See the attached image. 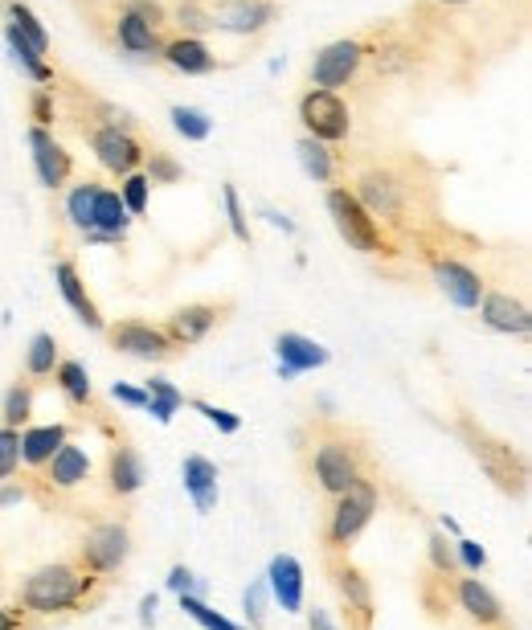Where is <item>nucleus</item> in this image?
I'll list each match as a JSON object with an SVG mask.
<instances>
[{"instance_id": "nucleus-32", "label": "nucleus", "mask_w": 532, "mask_h": 630, "mask_svg": "<svg viewBox=\"0 0 532 630\" xmlns=\"http://www.w3.org/2000/svg\"><path fill=\"white\" fill-rule=\"evenodd\" d=\"M95 197H99V180H82L66 193V217L74 230H91V217H95Z\"/></svg>"}, {"instance_id": "nucleus-39", "label": "nucleus", "mask_w": 532, "mask_h": 630, "mask_svg": "<svg viewBox=\"0 0 532 630\" xmlns=\"http://www.w3.org/2000/svg\"><path fill=\"white\" fill-rule=\"evenodd\" d=\"M148 193H152V180L144 172H127L123 185H119V201L131 217H144L148 213Z\"/></svg>"}, {"instance_id": "nucleus-28", "label": "nucleus", "mask_w": 532, "mask_h": 630, "mask_svg": "<svg viewBox=\"0 0 532 630\" xmlns=\"http://www.w3.org/2000/svg\"><path fill=\"white\" fill-rule=\"evenodd\" d=\"M127 225H131V213L123 209L119 201V189H103L99 185V197H95V217H91V230L86 234H107V238H127Z\"/></svg>"}, {"instance_id": "nucleus-12", "label": "nucleus", "mask_w": 532, "mask_h": 630, "mask_svg": "<svg viewBox=\"0 0 532 630\" xmlns=\"http://www.w3.org/2000/svg\"><path fill=\"white\" fill-rule=\"evenodd\" d=\"M430 270H434V283H438V291L447 295L455 307H463V311H475L479 307V299L487 295L483 291V279H479V270H471L467 262H459V258H442V254H434L430 258Z\"/></svg>"}, {"instance_id": "nucleus-36", "label": "nucleus", "mask_w": 532, "mask_h": 630, "mask_svg": "<svg viewBox=\"0 0 532 630\" xmlns=\"http://www.w3.org/2000/svg\"><path fill=\"white\" fill-rule=\"evenodd\" d=\"M29 414H33V385H29V381H17V385L5 393V401H0V418H5L9 430H21V426L29 422Z\"/></svg>"}, {"instance_id": "nucleus-24", "label": "nucleus", "mask_w": 532, "mask_h": 630, "mask_svg": "<svg viewBox=\"0 0 532 630\" xmlns=\"http://www.w3.org/2000/svg\"><path fill=\"white\" fill-rule=\"evenodd\" d=\"M160 58L172 66V70H181V74H209L217 66V54L209 50V45L201 37H172L160 45Z\"/></svg>"}, {"instance_id": "nucleus-8", "label": "nucleus", "mask_w": 532, "mask_h": 630, "mask_svg": "<svg viewBox=\"0 0 532 630\" xmlns=\"http://www.w3.org/2000/svg\"><path fill=\"white\" fill-rule=\"evenodd\" d=\"M365 41L361 37H340V41H328L324 50L312 58V86L316 90H336L348 86L352 78H357L361 62H365Z\"/></svg>"}, {"instance_id": "nucleus-27", "label": "nucleus", "mask_w": 532, "mask_h": 630, "mask_svg": "<svg viewBox=\"0 0 532 630\" xmlns=\"http://www.w3.org/2000/svg\"><path fill=\"white\" fill-rule=\"evenodd\" d=\"M62 442H70V430H66L62 422H54V426H29V430L21 434V463L46 467V463L58 455Z\"/></svg>"}, {"instance_id": "nucleus-15", "label": "nucleus", "mask_w": 532, "mask_h": 630, "mask_svg": "<svg viewBox=\"0 0 532 630\" xmlns=\"http://www.w3.org/2000/svg\"><path fill=\"white\" fill-rule=\"evenodd\" d=\"M221 315H226V303H185L172 311L164 332L176 348H189V344H201L221 324Z\"/></svg>"}, {"instance_id": "nucleus-37", "label": "nucleus", "mask_w": 532, "mask_h": 630, "mask_svg": "<svg viewBox=\"0 0 532 630\" xmlns=\"http://www.w3.org/2000/svg\"><path fill=\"white\" fill-rule=\"evenodd\" d=\"M168 119H172V127L181 131L185 140H193V144H201V140H209V135H213V119H209L201 107H172Z\"/></svg>"}, {"instance_id": "nucleus-31", "label": "nucleus", "mask_w": 532, "mask_h": 630, "mask_svg": "<svg viewBox=\"0 0 532 630\" xmlns=\"http://www.w3.org/2000/svg\"><path fill=\"white\" fill-rule=\"evenodd\" d=\"M144 393H148V405H144V410H152V418H156L160 426H168V422H172V414L185 405V393L176 389L172 381H164V377H152Z\"/></svg>"}, {"instance_id": "nucleus-25", "label": "nucleus", "mask_w": 532, "mask_h": 630, "mask_svg": "<svg viewBox=\"0 0 532 630\" xmlns=\"http://www.w3.org/2000/svg\"><path fill=\"white\" fill-rule=\"evenodd\" d=\"M181 483L189 491V500L197 512H213L217 508V463L205 455H189L181 463Z\"/></svg>"}, {"instance_id": "nucleus-56", "label": "nucleus", "mask_w": 532, "mask_h": 630, "mask_svg": "<svg viewBox=\"0 0 532 630\" xmlns=\"http://www.w3.org/2000/svg\"><path fill=\"white\" fill-rule=\"evenodd\" d=\"M442 532H451V536H459V524H455L451 516H442Z\"/></svg>"}, {"instance_id": "nucleus-57", "label": "nucleus", "mask_w": 532, "mask_h": 630, "mask_svg": "<svg viewBox=\"0 0 532 630\" xmlns=\"http://www.w3.org/2000/svg\"><path fill=\"white\" fill-rule=\"evenodd\" d=\"M434 5H447V9H459V5H471V0H434Z\"/></svg>"}, {"instance_id": "nucleus-51", "label": "nucleus", "mask_w": 532, "mask_h": 630, "mask_svg": "<svg viewBox=\"0 0 532 630\" xmlns=\"http://www.w3.org/2000/svg\"><path fill=\"white\" fill-rule=\"evenodd\" d=\"M111 397H115V401H123V405H131V410H144V405H148V393H144V389L123 385V381H115V385H111Z\"/></svg>"}, {"instance_id": "nucleus-38", "label": "nucleus", "mask_w": 532, "mask_h": 630, "mask_svg": "<svg viewBox=\"0 0 532 630\" xmlns=\"http://www.w3.org/2000/svg\"><path fill=\"white\" fill-rule=\"evenodd\" d=\"M181 610H185L197 626H205V630H242L234 618H226L221 610H213L205 598H193V594H181Z\"/></svg>"}, {"instance_id": "nucleus-5", "label": "nucleus", "mask_w": 532, "mask_h": 630, "mask_svg": "<svg viewBox=\"0 0 532 630\" xmlns=\"http://www.w3.org/2000/svg\"><path fill=\"white\" fill-rule=\"evenodd\" d=\"M131 557V532L123 520H107V524H95L91 532L82 536L78 545V565L95 577H111L127 565Z\"/></svg>"}, {"instance_id": "nucleus-50", "label": "nucleus", "mask_w": 532, "mask_h": 630, "mask_svg": "<svg viewBox=\"0 0 532 630\" xmlns=\"http://www.w3.org/2000/svg\"><path fill=\"white\" fill-rule=\"evenodd\" d=\"M29 111H33V127H50L54 123V99H50L46 86H41L37 95L29 99Z\"/></svg>"}, {"instance_id": "nucleus-29", "label": "nucleus", "mask_w": 532, "mask_h": 630, "mask_svg": "<svg viewBox=\"0 0 532 630\" xmlns=\"http://www.w3.org/2000/svg\"><path fill=\"white\" fill-rule=\"evenodd\" d=\"M5 45H9L13 62H17V66H21V70H25L33 82H41V86L50 90V82H54V70L46 66V58H41V54L33 50V45H29V41H25V37H21L13 25H9V21H5Z\"/></svg>"}, {"instance_id": "nucleus-30", "label": "nucleus", "mask_w": 532, "mask_h": 630, "mask_svg": "<svg viewBox=\"0 0 532 630\" xmlns=\"http://www.w3.org/2000/svg\"><path fill=\"white\" fill-rule=\"evenodd\" d=\"M9 25L33 45V50L41 54V58H46L50 54V33H46V25H41L37 21V13L25 5V0H9Z\"/></svg>"}, {"instance_id": "nucleus-17", "label": "nucleus", "mask_w": 532, "mask_h": 630, "mask_svg": "<svg viewBox=\"0 0 532 630\" xmlns=\"http://www.w3.org/2000/svg\"><path fill=\"white\" fill-rule=\"evenodd\" d=\"M479 320L492 328V332H504V336H528L532 328V311L524 299H512L508 291H492L479 299Z\"/></svg>"}, {"instance_id": "nucleus-6", "label": "nucleus", "mask_w": 532, "mask_h": 630, "mask_svg": "<svg viewBox=\"0 0 532 630\" xmlns=\"http://www.w3.org/2000/svg\"><path fill=\"white\" fill-rule=\"evenodd\" d=\"M365 471H361V450L352 446L348 438L332 434V438H320L316 442V455H312V479L324 495H336L348 487V483H357Z\"/></svg>"}, {"instance_id": "nucleus-43", "label": "nucleus", "mask_w": 532, "mask_h": 630, "mask_svg": "<svg viewBox=\"0 0 532 630\" xmlns=\"http://www.w3.org/2000/svg\"><path fill=\"white\" fill-rule=\"evenodd\" d=\"M197 414H205V422H213L221 434H238L242 430V418L238 414H230V410H221V405H213V401H201V397H193L189 401Z\"/></svg>"}, {"instance_id": "nucleus-26", "label": "nucleus", "mask_w": 532, "mask_h": 630, "mask_svg": "<svg viewBox=\"0 0 532 630\" xmlns=\"http://www.w3.org/2000/svg\"><path fill=\"white\" fill-rule=\"evenodd\" d=\"M115 41H119V50L136 54V58H156V54H160V29H152L148 21H140L131 9L119 13V21H115Z\"/></svg>"}, {"instance_id": "nucleus-34", "label": "nucleus", "mask_w": 532, "mask_h": 630, "mask_svg": "<svg viewBox=\"0 0 532 630\" xmlns=\"http://www.w3.org/2000/svg\"><path fill=\"white\" fill-rule=\"evenodd\" d=\"M295 152H299V164H303V172L312 176V180H320V185H328L332 180V152H328V144H320V140H312V135H303V140L295 144Z\"/></svg>"}, {"instance_id": "nucleus-33", "label": "nucleus", "mask_w": 532, "mask_h": 630, "mask_svg": "<svg viewBox=\"0 0 532 630\" xmlns=\"http://www.w3.org/2000/svg\"><path fill=\"white\" fill-rule=\"evenodd\" d=\"M58 340L50 336V332H37L33 340H29V352H25V373L29 377H54V369H58Z\"/></svg>"}, {"instance_id": "nucleus-18", "label": "nucleus", "mask_w": 532, "mask_h": 630, "mask_svg": "<svg viewBox=\"0 0 532 630\" xmlns=\"http://www.w3.org/2000/svg\"><path fill=\"white\" fill-rule=\"evenodd\" d=\"M41 479H46V487H54V491H74L91 479V455L74 442H62L58 455L41 467Z\"/></svg>"}, {"instance_id": "nucleus-40", "label": "nucleus", "mask_w": 532, "mask_h": 630, "mask_svg": "<svg viewBox=\"0 0 532 630\" xmlns=\"http://www.w3.org/2000/svg\"><path fill=\"white\" fill-rule=\"evenodd\" d=\"M172 21L185 29V37H201L205 29H213V21H209V9L201 5V0H181V5L172 9Z\"/></svg>"}, {"instance_id": "nucleus-11", "label": "nucleus", "mask_w": 532, "mask_h": 630, "mask_svg": "<svg viewBox=\"0 0 532 630\" xmlns=\"http://www.w3.org/2000/svg\"><path fill=\"white\" fill-rule=\"evenodd\" d=\"M91 148H95V160L111 172V176H127V172H140L144 164V148L131 131L123 127H95L91 131Z\"/></svg>"}, {"instance_id": "nucleus-22", "label": "nucleus", "mask_w": 532, "mask_h": 630, "mask_svg": "<svg viewBox=\"0 0 532 630\" xmlns=\"http://www.w3.org/2000/svg\"><path fill=\"white\" fill-rule=\"evenodd\" d=\"M455 602H459V610H463L471 622H479V626H500V622H504L500 598L487 590L479 577H459V581H455Z\"/></svg>"}, {"instance_id": "nucleus-20", "label": "nucleus", "mask_w": 532, "mask_h": 630, "mask_svg": "<svg viewBox=\"0 0 532 630\" xmlns=\"http://www.w3.org/2000/svg\"><path fill=\"white\" fill-rule=\"evenodd\" d=\"M266 590L275 594V602L287 610V614H299L303 610V569L291 553H279L271 557V569H266Z\"/></svg>"}, {"instance_id": "nucleus-35", "label": "nucleus", "mask_w": 532, "mask_h": 630, "mask_svg": "<svg viewBox=\"0 0 532 630\" xmlns=\"http://www.w3.org/2000/svg\"><path fill=\"white\" fill-rule=\"evenodd\" d=\"M54 377H58V385H62V393H66L70 405H91L95 389H91V377H86V369L78 365V360H58Z\"/></svg>"}, {"instance_id": "nucleus-7", "label": "nucleus", "mask_w": 532, "mask_h": 630, "mask_svg": "<svg viewBox=\"0 0 532 630\" xmlns=\"http://www.w3.org/2000/svg\"><path fill=\"white\" fill-rule=\"evenodd\" d=\"M299 123L307 127V135L320 144H340L348 140L352 131V111L348 103L336 95V90H307V95L299 99Z\"/></svg>"}, {"instance_id": "nucleus-10", "label": "nucleus", "mask_w": 532, "mask_h": 630, "mask_svg": "<svg viewBox=\"0 0 532 630\" xmlns=\"http://www.w3.org/2000/svg\"><path fill=\"white\" fill-rule=\"evenodd\" d=\"M107 340L115 352L123 356H136V360H168L176 352V344L168 340L164 328L144 324V320H119L107 328Z\"/></svg>"}, {"instance_id": "nucleus-1", "label": "nucleus", "mask_w": 532, "mask_h": 630, "mask_svg": "<svg viewBox=\"0 0 532 630\" xmlns=\"http://www.w3.org/2000/svg\"><path fill=\"white\" fill-rule=\"evenodd\" d=\"M95 585V573H86L82 565L74 561H54V565H41L33 569L25 581H21V606L29 614H62V610H74Z\"/></svg>"}, {"instance_id": "nucleus-44", "label": "nucleus", "mask_w": 532, "mask_h": 630, "mask_svg": "<svg viewBox=\"0 0 532 630\" xmlns=\"http://www.w3.org/2000/svg\"><path fill=\"white\" fill-rule=\"evenodd\" d=\"M181 176H185V168L176 164L168 152H152L148 156V180H152V185H176Z\"/></svg>"}, {"instance_id": "nucleus-45", "label": "nucleus", "mask_w": 532, "mask_h": 630, "mask_svg": "<svg viewBox=\"0 0 532 630\" xmlns=\"http://www.w3.org/2000/svg\"><path fill=\"white\" fill-rule=\"evenodd\" d=\"M430 561H434V569L442 573V577H451V573H459V561H455V549L442 540V532H430Z\"/></svg>"}, {"instance_id": "nucleus-48", "label": "nucleus", "mask_w": 532, "mask_h": 630, "mask_svg": "<svg viewBox=\"0 0 532 630\" xmlns=\"http://www.w3.org/2000/svg\"><path fill=\"white\" fill-rule=\"evenodd\" d=\"M168 590H172V594H193V598H201L205 585L193 577L189 565H172V569H168Z\"/></svg>"}, {"instance_id": "nucleus-49", "label": "nucleus", "mask_w": 532, "mask_h": 630, "mask_svg": "<svg viewBox=\"0 0 532 630\" xmlns=\"http://www.w3.org/2000/svg\"><path fill=\"white\" fill-rule=\"evenodd\" d=\"M123 9H131L140 21H148L152 29H160V25H168V9L160 5V0H127Z\"/></svg>"}, {"instance_id": "nucleus-13", "label": "nucleus", "mask_w": 532, "mask_h": 630, "mask_svg": "<svg viewBox=\"0 0 532 630\" xmlns=\"http://www.w3.org/2000/svg\"><path fill=\"white\" fill-rule=\"evenodd\" d=\"M29 148H33V172H37L41 185H46L50 193L62 189L66 180H70V172H74V160L54 140V131L50 127H29Z\"/></svg>"}, {"instance_id": "nucleus-19", "label": "nucleus", "mask_w": 532, "mask_h": 630, "mask_svg": "<svg viewBox=\"0 0 532 630\" xmlns=\"http://www.w3.org/2000/svg\"><path fill=\"white\" fill-rule=\"evenodd\" d=\"M54 279H58V291H62V299L70 303V311L78 315V320L91 328V332H103V315H99V303L91 299V291H86V283H82V275H78V266L74 262H54Z\"/></svg>"}, {"instance_id": "nucleus-55", "label": "nucleus", "mask_w": 532, "mask_h": 630, "mask_svg": "<svg viewBox=\"0 0 532 630\" xmlns=\"http://www.w3.org/2000/svg\"><path fill=\"white\" fill-rule=\"evenodd\" d=\"M21 495H25L21 487H5V491H0V508H5V504H17Z\"/></svg>"}, {"instance_id": "nucleus-46", "label": "nucleus", "mask_w": 532, "mask_h": 630, "mask_svg": "<svg viewBox=\"0 0 532 630\" xmlns=\"http://www.w3.org/2000/svg\"><path fill=\"white\" fill-rule=\"evenodd\" d=\"M246 618H250V630H262V618H266V581H250L246 585Z\"/></svg>"}, {"instance_id": "nucleus-41", "label": "nucleus", "mask_w": 532, "mask_h": 630, "mask_svg": "<svg viewBox=\"0 0 532 630\" xmlns=\"http://www.w3.org/2000/svg\"><path fill=\"white\" fill-rule=\"evenodd\" d=\"M21 467V430L0 426V483H9Z\"/></svg>"}, {"instance_id": "nucleus-52", "label": "nucleus", "mask_w": 532, "mask_h": 630, "mask_svg": "<svg viewBox=\"0 0 532 630\" xmlns=\"http://www.w3.org/2000/svg\"><path fill=\"white\" fill-rule=\"evenodd\" d=\"M307 630H336V622H332V614L328 610H312V614H307Z\"/></svg>"}, {"instance_id": "nucleus-3", "label": "nucleus", "mask_w": 532, "mask_h": 630, "mask_svg": "<svg viewBox=\"0 0 532 630\" xmlns=\"http://www.w3.org/2000/svg\"><path fill=\"white\" fill-rule=\"evenodd\" d=\"M328 217H332V225H336V234L348 242V250H357V254H393V246H389V238H385V230H381V221H373L369 213H365V205L352 197V189H344V185H336V189H328Z\"/></svg>"}, {"instance_id": "nucleus-4", "label": "nucleus", "mask_w": 532, "mask_h": 630, "mask_svg": "<svg viewBox=\"0 0 532 630\" xmlns=\"http://www.w3.org/2000/svg\"><path fill=\"white\" fill-rule=\"evenodd\" d=\"M377 504H381V495H377V483H373V479L361 475L357 483H348V487L336 495L332 516H328V532H324L328 549H332V553H344L352 540L365 532V524L373 520Z\"/></svg>"}, {"instance_id": "nucleus-42", "label": "nucleus", "mask_w": 532, "mask_h": 630, "mask_svg": "<svg viewBox=\"0 0 532 630\" xmlns=\"http://www.w3.org/2000/svg\"><path fill=\"white\" fill-rule=\"evenodd\" d=\"M221 201H226L230 234H234L242 246H250V221H246V209H242V197H238V189H234V185H226V189H221Z\"/></svg>"}, {"instance_id": "nucleus-9", "label": "nucleus", "mask_w": 532, "mask_h": 630, "mask_svg": "<svg viewBox=\"0 0 532 630\" xmlns=\"http://www.w3.org/2000/svg\"><path fill=\"white\" fill-rule=\"evenodd\" d=\"M352 197L365 205V213L373 221H402V213H406V185L385 168H365L357 176Z\"/></svg>"}, {"instance_id": "nucleus-53", "label": "nucleus", "mask_w": 532, "mask_h": 630, "mask_svg": "<svg viewBox=\"0 0 532 630\" xmlns=\"http://www.w3.org/2000/svg\"><path fill=\"white\" fill-rule=\"evenodd\" d=\"M156 606H160L156 594H148V598L140 602V626H156Z\"/></svg>"}, {"instance_id": "nucleus-21", "label": "nucleus", "mask_w": 532, "mask_h": 630, "mask_svg": "<svg viewBox=\"0 0 532 630\" xmlns=\"http://www.w3.org/2000/svg\"><path fill=\"white\" fill-rule=\"evenodd\" d=\"M332 573H336V590H340L344 606L357 614L361 630H369L373 626V585H369V577L357 565H348V561H336Z\"/></svg>"}, {"instance_id": "nucleus-14", "label": "nucleus", "mask_w": 532, "mask_h": 630, "mask_svg": "<svg viewBox=\"0 0 532 630\" xmlns=\"http://www.w3.org/2000/svg\"><path fill=\"white\" fill-rule=\"evenodd\" d=\"M275 0H217L209 9L213 29H226V33H262L266 25L275 21Z\"/></svg>"}, {"instance_id": "nucleus-54", "label": "nucleus", "mask_w": 532, "mask_h": 630, "mask_svg": "<svg viewBox=\"0 0 532 630\" xmlns=\"http://www.w3.org/2000/svg\"><path fill=\"white\" fill-rule=\"evenodd\" d=\"M0 630H21V614H17V610H5V606H0Z\"/></svg>"}, {"instance_id": "nucleus-2", "label": "nucleus", "mask_w": 532, "mask_h": 630, "mask_svg": "<svg viewBox=\"0 0 532 630\" xmlns=\"http://www.w3.org/2000/svg\"><path fill=\"white\" fill-rule=\"evenodd\" d=\"M459 434H463V442H467V450H471V459L483 467V475L492 479L504 495H524V487H528V467H524V459L512 450V442L487 434V430L475 426L471 418H459Z\"/></svg>"}, {"instance_id": "nucleus-16", "label": "nucleus", "mask_w": 532, "mask_h": 630, "mask_svg": "<svg viewBox=\"0 0 532 630\" xmlns=\"http://www.w3.org/2000/svg\"><path fill=\"white\" fill-rule=\"evenodd\" d=\"M275 352H279V377L283 381H291L299 373H312V369H324L328 356H332L324 344H316L312 336H299V332H279Z\"/></svg>"}, {"instance_id": "nucleus-47", "label": "nucleus", "mask_w": 532, "mask_h": 630, "mask_svg": "<svg viewBox=\"0 0 532 630\" xmlns=\"http://www.w3.org/2000/svg\"><path fill=\"white\" fill-rule=\"evenodd\" d=\"M455 561H459V569L479 573V569L487 565V553H483V545H475V540L459 536V540H455Z\"/></svg>"}, {"instance_id": "nucleus-23", "label": "nucleus", "mask_w": 532, "mask_h": 630, "mask_svg": "<svg viewBox=\"0 0 532 630\" xmlns=\"http://www.w3.org/2000/svg\"><path fill=\"white\" fill-rule=\"evenodd\" d=\"M148 471H144V459L136 446H115L111 459H107V487L111 495H119V500H127V495H136L144 487Z\"/></svg>"}]
</instances>
